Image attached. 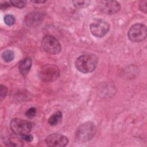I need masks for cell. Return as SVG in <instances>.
Here are the masks:
<instances>
[{
  "mask_svg": "<svg viewBox=\"0 0 147 147\" xmlns=\"http://www.w3.org/2000/svg\"><path fill=\"white\" fill-rule=\"evenodd\" d=\"M4 143L7 146H22L24 145L22 141L20 139H17L16 138H14V140H12L11 138H7L5 141Z\"/></svg>",
  "mask_w": 147,
  "mask_h": 147,
  "instance_id": "13",
  "label": "cell"
},
{
  "mask_svg": "<svg viewBox=\"0 0 147 147\" xmlns=\"http://www.w3.org/2000/svg\"><path fill=\"white\" fill-rule=\"evenodd\" d=\"M7 93V87L5 86L1 85L0 86V98L1 100H2L6 96Z\"/></svg>",
  "mask_w": 147,
  "mask_h": 147,
  "instance_id": "19",
  "label": "cell"
},
{
  "mask_svg": "<svg viewBox=\"0 0 147 147\" xmlns=\"http://www.w3.org/2000/svg\"><path fill=\"white\" fill-rule=\"evenodd\" d=\"M32 66V60L29 58L22 59L19 63L18 69L22 75H26L30 70Z\"/></svg>",
  "mask_w": 147,
  "mask_h": 147,
  "instance_id": "11",
  "label": "cell"
},
{
  "mask_svg": "<svg viewBox=\"0 0 147 147\" xmlns=\"http://www.w3.org/2000/svg\"><path fill=\"white\" fill-rule=\"evenodd\" d=\"M42 19V14L37 11H33L28 14L25 19L26 26L29 27H34L39 25Z\"/></svg>",
  "mask_w": 147,
  "mask_h": 147,
  "instance_id": "10",
  "label": "cell"
},
{
  "mask_svg": "<svg viewBox=\"0 0 147 147\" xmlns=\"http://www.w3.org/2000/svg\"><path fill=\"white\" fill-rule=\"evenodd\" d=\"M15 18L11 14H7L4 17V21L5 24L9 26L13 25L15 22Z\"/></svg>",
  "mask_w": 147,
  "mask_h": 147,
  "instance_id": "17",
  "label": "cell"
},
{
  "mask_svg": "<svg viewBox=\"0 0 147 147\" xmlns=\"http://www.w3.org/2000/svg\"><path fill=\"white\" fill-rule=\"evenodd\" d=\"M63 114L61 111H57L53 113L49 118L48 122L52 126H55L59 124L62 119Z\"/></svg>",
  "mask_w": 147,
  "mask_h": 147,
  "instance_id": "12",
  "label": "cell"
},
{
  "mask_svg": "<svg viewBox=\"0 0 147 147\" xmlns=\"http://www.w3.org/2000/svg\"><path fill=\"white\" fill-rule=\"evenodd\" d=\"M98 59L94 54L83 55L78 57L75 65L76 69L82 73H90L95 70L96 67Z\"/></svg>",
  "mask_w": 147,
  "mask_h": 147,
  "instance_id": "1",
  "label": "cell"
},
{
  "mask_svg": "<svg viewBox=\"0 0 147 147\" xmlns=\"http://www.w3.org/2000/svg\"><path fill=\"white\" fill-rule=\"evenodd\" d=\"M20 137L24 140V141H26V142H30L31 141H32L33 139V137L32 136V135L30 134H24V135H22L20 136Z\"/></svg>",
  "mask_w": 147,
  "mask_h": 147,
  "instance_id": "21",
  "label": "cell"
},
{
  "mask_svg": "<svg viewBox=\"0 0 147 147\" xmlns=\"http://www.w3.org/2000/svg\"><path fill=\"white\" fill-rule=\"evenodd\" d=\"M98 8L106 14H114L121 9L120 4L116 1H100L98 2Z\"/></svg>",
  "mask_w": 147,
  "mask_h": 147,
  "instance_id": "8",
  "label": "cell"
},
{
  "mask_svg": "<svg viewBox=\"0 0 147 147\" xmlns=\"http://www.w3.org/2000/svg\"><path fill=\"white\" fill-rule=\"evenodd\" d=\"M96 132V127L91 121L82 123L76 132V140L79 142H86L90 141Z\"/></svg>",
  "mask_w": 147,
  "mask_h": 147,
  "instance_id": "2",
  "label": "cell"
},
{
  "mask_svg": "<svg viewBox=\"0 0 147 147\" xmlns=\"http://www.w3.org/2000/svg\"><path fill=\"white\" fill-rule=\"evenodd\" d=\"M41 45L43 49L49 54L56 55L61 51L60 42L55 37L50 35H46L42 38Z\"/></svg>",
  "mask_w": 147,
  "mask_h": 147,
  "instance_id": "5",
  "label": "cell"
},
{
  "mask_svg": "<svg viewBox=\"0 0 147 147\" xmlns=\"http://www.w3.org/2000/svg\"><path fill=\"white\" fill-rule=\"evenodd\" d=\"M9 2L12 6L18 8H23L26 5V1L24 0H11Z\"/></svg>",
  "mask_w": 147,
  "mask_h": 147,
  "instance_id": "15",
  "label": "cell"
},
{
  "mask_svg": "<svg viewBox=\"0 0 147 147\" xmlns=\"http://www.w3.org/2000/svg\"><path fill=\"white\" fill-rule=\"evenodd\" d=\"M60 76V71L57 66L54 64H45L41 67L39 77L44 82H52L56 80Z\"/></svg>",
  "mask_w": 147,
  "mask_h": 147,
  "instance_id": "3",
  "label": "cell"
},
{
  "mask_svg": "<svg viewBox=\"0 0 147 147\" xmlns=\"http://www.w3.org/2000/svg\"><path fill=\"white\" fill-rule=\"evenodd\" d=\"M31 2H33V3H43L46 2V1H43V0H33L31 1Z\"/></svg>",
  "mask_w": 147,
  "mask_h": 147,
  "instance_id": "22",
  "label": "cell"
},
{
  "mask_svg": "<svg viewBox=\"0 0 147 147\" xmlns=\"http://www.w3.org/2000/svg\"><path fill=\"white\" fill-rule=\"evenodd\" d=\"M146 5H147V1L144 0V1H141L140 3V5H139V7L140 9L143 11L144 13H146V11H147V7H146Z\"/></svg>",
  "mask_w": 147,
  "mask_h": 147,
  "instance_id": "20",
  "label": "cell"
},
{
  "mask_svg": "<svg viewBox=\"0 0 147 147\" xmlns=\"http://www.w3.org/2000/svg\"><path fill=\"white\" fill-rule=\"evenodd\" d=\"M10 127L14 133L21 136L24 134H29L31 131L32 123L26 120L14 118L10 121Z\"/></svg>",
  "mask_w": 147,
  "mask_h": 147,
  "instance_id": "4",
  "label": "cell"
},
{
  "mask_svg": "<svg viewBox=\"0 0 147 147\" xmlns=\"http://www.w3.org/2000/svg\"><path fill=\"white\" fill-rule=\"evenodd\" d=\"M147 34V29L145 25L136 24L132 25L128 31V38L133 42H141L145 39Z\"/></svg>",
  "mask_w": 147,
  "mask_h": 147,
  "instance_id": "6",
  "label": "cell"
},
{
  "mask_svg": "<svg viewBox=\"0 0 147 147\" xmlns=\"http://www.w3.org/2000/svg\"><path fill=\"white\" fill-rule=\"evenodd\" d=\"M2 57L6 62H10L14 57V52L11 50H6L2 53Z\"/></svg>",
  "mask_w": 147,
  "mask_h": 147,
  "instance_id": "14",
  "label": "cell"
},
{
  "mask_svg": "<svg viewBox=\"0 0 147 147\" xmlns=\"http://www.w3.org/2000/svg\"><path fill=\"white\" fill-rule=\"evenodd\" d=\"M36 113V109L34 107H32L29 108L25 113L26 116L29 118H33Z\"/></svg>",
  "mask_w": 147,
  "mask_h": 147,
  "instance_id": "18",
  "label": "cell"
},
{
  "mask_svg": "<svg viewBox=\"0 0 147 147\" xmlns=\"http://www.w3.org/2000/svg\"><path fill=\"white\" fill-rule=\"evenodd\" d=\"M47 145L51 147H63L67 145L68 138L62 134L53 133L49 135L45 139Z\"/></svg>",
  "mask_w": 147,
  "mask_h": 147,
  "instance_id": "9",
  "label": "cell"
},
{
  "mask_svg": "<svg viewBox=\"0 0 147 147\" xmlns=\"http://www.w3.org/2000/svg\"><path fill=\"white\" fill-rule=\"evenodd\" d=\"M90 29L91 33L94 36L102 37L109 32L110 25L108 22L105 20L97 18L94 20L91 23Z\"/></svg>",
  "mask_w": 147,
  "mask_h": 147,
  "instance_id": "7",
  "label": "cell"
},
{
  "mask_svg": "<svg viewBox=\"0 0 147 147\" xmlns=\"http://www.w3.org/2000/svg\"><path fill=\"white\" fill-rule=\"evenodd\" d=\"M72 3L77 8H82L88 6L90 3V1H73Z\"/></svg>",
  "mask_w": 147,
  "mask_h": 147,
  "instance_id": "16",
  "label": "cell"
}]
</instances>
